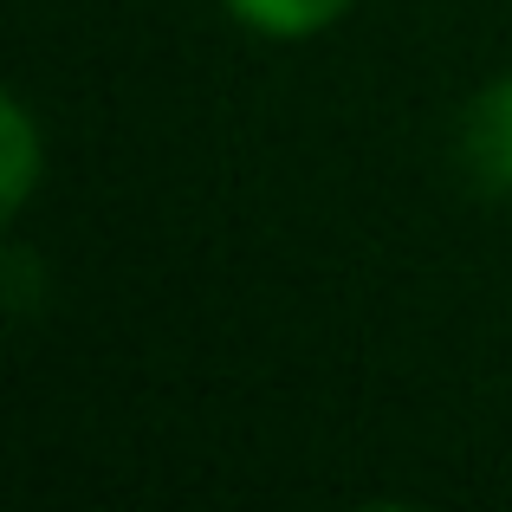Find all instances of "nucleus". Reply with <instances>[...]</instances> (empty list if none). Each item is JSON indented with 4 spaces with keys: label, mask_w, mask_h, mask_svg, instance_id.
<instances>
[{
    "label": "nucleus",
    "mask_w": 512,
    "mask_h": 512,
    "mask_svg": "<svg viewBox=\"0 0 512 512\" xmlns=\"http://www.w3.org/2000/svg\"><path fill=\"white\" fill-rule=\"evenodd\" d=\"M461 156L480 188L512 195V72H500L493 85L474 91L467 124H461Z\"/></svg>",
    "instance_id": "1"
},
{
    "label": "nucleus",
    "mask_w": 512,
    "mask_h": 512,
    "mask_svg": "<svg viewBox=\"0 0 512 512\" xmlns=\"http://www.w3.org/2000/svg\"><path fill=\"white\" fill-rule=\"evenodd\" d=\"M39 169H46V156H39V124H33V111H26V98H7L0 104V208L7 214H20L26 201H33Z\"/></svg>",
    "instance_id": "2"
},
{
    "label": "nucleus",
    "mask_w": 512,
    "mask_h": 512,
    "mask_svg": "<svg viewBox=\"0 0 512 512\" xmlns=\"http://www.w3.org/2000/svg\"><path fill=\"white\" fill-rule=\"evenodd\" d=\"M221 7L260 39H312L325 26H338L357 0H221Z\"/></svg>",
    "instance_id": "3"
}]
</instances>
